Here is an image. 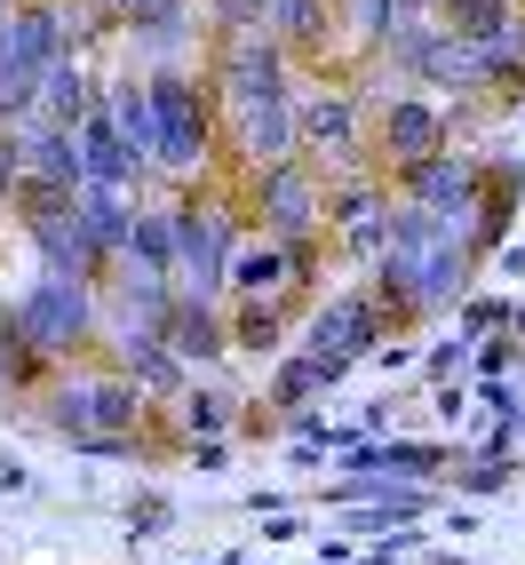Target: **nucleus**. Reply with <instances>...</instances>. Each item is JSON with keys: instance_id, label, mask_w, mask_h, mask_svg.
Wrapping results in <instances>:
<instances>
[{"instance_id": "obj_1", "label": "nucleus", "mask_w": 525, "mask_h": 565, "mask_svg": "<svg viewBox=\"0 0 525 565\" xmlns=\"http://www.w3.org/2000/svg\"><path fill=\"white\" fill-rule=\"evenodd\" d=\"M9 319L41 359H72V351H88L104 334V295L88 279H32L9 303Z\"/></svg>"}, {"instance_id": "obj_2", "label": "nucleus", "mask_w": 525, "mask_h": 565, "mask_svg": "<svg viewBox=\"0 0 525 565\" xmlns=\"http://www.w3.org/2000/svg\"><path fill=\"white\" fill-rule=\"evenodd\" d=\"M49 430L56 438H120L143 430V391L128 383L120 366L111 374H64L49 391Z\"/></svg>"}, {"instance_id": "obj_3", "label": "nucleus", "mask_w": 525, "mask_h": 565, "mask_svg": "<svg viewBox=\"0 0 525 565\" xmlns=\"http://www.w3.org/2000/svg\"><path fill=\"white\" fill-rule=\"evenodd\" d=\"M383 334H390V311L374 303V287H351V295H326V303L311 311L303 351L326 366V383H343V374H351L358 359L383 351Z\"/></svg>"}, {"instance_id": "obj_4", "label": "nucleus", "mask_w": 525, "mask_h": 565, "mask_svg": "<svg viewBox=\"0 0 525 565\" xmlns=\"http://www.w3.org/2000/svg\"><path fill=\"white\" fill-rule=\"evenodd\" d=\"M152 120H160V152H152V168H168V175H200V160H207V143H215V120H207V96H200V81L192 72H152Z\"/></svg>"}, {"instance_id": "obj_5", "label": "nucleus", "mask_w": 525, "mask_h": 565, "mask_svg": "<svg viewBox=\"0 0 525 565\" xmlns=\"http://www.w3.org/2000/svg\"><path fill=\"white\" fill-rule=\"evenodd\" d=\"M175 295H200L215 303L223 271H232V247H239V223L232 207H200V200H175Z\"/></svg>"}, {"instance_id": "obj_6", "label": "nucleus", "mask_w": 525, "mask_h": 565, "mask_svg": "<svg viewBox=\"0 0 525 565\" xmlns=\"http://www.w3.org/2000/svg\"><path fill=\"white\" fill-rule=\"evenodd\" d=\"M398 183H406V207H422V215H430V223H446L454 239H470V232H478V183H485V160H470V152H454V143H446L438 160L406 168Z\"/></svg>"}, {"instance_id": "obj_7", "label": "nucleus", "mask_w": 525, "mask_h": 565, "mask_svg": "<svg viewBox=\"0 0 525 565\" xmlns=\"http://www.w3.org/2000/svg\"><path fill=\"white\" fill-rule=\"evenodd\" d=\"M255 215H262V239H279V247H303V239H319V223H326L319 175H311L303 160L255 168Z\"/></svg>"}, {"instance_id": "obj_8", "label": "nucleus", "mask_w": 525, "mask_h": 565, "mask_svg": "<svg viewBox=\"0 0 525 565\" xmlns=\"http://www.w3.org/2000/svg\"><path fill=\"white\" fill-rule=\"evenodd\" d=\"M215 81H223V96H232V111H239V104H287V49H279L262 24H247V32L223 41Z\"/></svg>"}, {"instance_id": "obj_9", "label": "nucleus", "mask_w": 525, "mask_h": 565, "mask_svg": "<svg viewBox=\"0 0 525 565\" xmlns=\"http://www.w3.org/2000/svg\"><path fill=\"white\" fill-rule=\"evenodd\" d=\"M311 279V239L303 247H279V239H239L232 247V271L223 287L239 295V303H287V287Z\"/></svg>"}, {"instance_id": "obj_10", "label": "nucleus", "mask_w": 525, "mask_h": 565, "mask_svg": "<svg viewBox=\"0 0 525 565\" xmlns=\"http://www.w3.org/2000/svg\"><path fill=\"white\" fill-rule=\"evenodd\" d=\"M454 470V455L430 438H358L343 455V478H374V486H438Z\"/></svg>"}, {"instance_id": "obj_11", "label": "nucleus", "mask_w": 525, "mask_h": 565, "mask_svg": "<svg viewBox=\"0 0 525 565\" xmlns=\"http://www.w3.org/2000/svg\"><path fill=\"white\" fill-rule=\"evenodd\" d=\"M24 239H32V255H41L49 279H88V287L104 279V247L81 232V215H72V207H64V215H41V223H24Z\"/></svg>"}, {"instance_id": "obj_12", "label": "nucleus", "mask_w": 525, "mask_h": 565, "mask_svg": "<svg viewBox=\"0 0 525 565\" xmlns=\"http://www.w3.org/2000/svg\"><path fill=\"white\" fill-rule=\"evenodd\" d=\"M438 152H446V111L422 104V96H398V104L383 111V160L406 175V168H422V160H438Z\"/></svg>"}, {"instance_id": "obj_13", "label": "nucleus", "mask_w": 525, "mask_h": 565, "mask_svg": "<svg viewBox=\"0 0 525 565\" xmlns=\"http://www.w3.org/2000/svg\"><path fill=\"white\" fill-rule=\"evenodd\" d=\"M72 136H81V168H88V192H136V183L152 175V168H143V160L128 152V143H120V128H111V111H104V104H96V111H88V120L72 128Z\"/></svg>"}, {"instance_id": "obj_14", "label": "nucleus", "mask_w": 525, "mask_h": 565, "mask_svg": "<svg viewBox=\"0 0 525 565\" xmlns=\"http://www.w3.org/2000/svg\"><path fill=\"white\" fill-rule=\"evenodd\" d=\"M24 175L56 183V192L81 200L88 192V168H81V136L56 128V120H24Z\"/></svg>"}, {"instance_id": "obj_15", "label": "nucleus", "mask_w": 525, "mask_h": 565, "mask_svg": "<svg viewBox=\"0 0 525 565\" xmlns=\"http://www.w3.org/2000/svg\"><path fill=\"white\" fill-rule=\"evenodd\" d=\"M160 343H168L183 366H207V359L232 351V327H223V311L200 303V295H175V311H168V334H160Z\"/></svg>"}, {"instance_id": "obj_16", "label": "nucleus", "mask_w": 525, "mask_h": 565, "mask_svg": "<svg viewBox=\"0 0 525 565\" xmlns=\"http://www.w3.org/2000/svg\"><path fill=\"white\" fill-rule=\"evenodd\" d=\"M294 143H303V128H294V96L287 104H239V160L247 168L294 160Z\"/></svg>"}, {"instance_id": "obj_17", "label": "nucleus", "mask_w": 525, "mask_h": 565, "mask_svg": "<svg viewBox=\"0 0 525 565\" xmlns=\"http://www.w3.org/2000/svg\"><path fill=\"white\" fill-rule=\"evenodd\" d=\"M326 223L343 232L351 255L374 263V255H383V239H390V200L374 192V183H351V192H334V200H326Z\"/></svg>"}, {"instance_id": "obj_18", "label": "nucleus", "mask_w": 525, "mask_h": 565, "mask_svg": "<svg viewBox=\"0 0 525 565\" xmlns=\"http://www.w3.org/2000/svg\"><path fill=\"white\" fill-rule=\"evenodd\" d=\"M294 128H303L311 152L326 160H351L358 152V104L351 96H311V104H294Z\"/></svg>"}, {"instance_id": "obj_19", "label": "nucleus", "mask_w": 525, "mask_h": 565, "mask_svg": "<svg viewBox=\"0 0 525 565\" xmlns=\"http://www.w3.org/2000/svg\"><path fill=\"white\" fill-rule=\"evenodd\" d=\"M88 111H96V81H88V64H81V56H56V64L41 72V111H32V120L81 128Z\"/></svg>"}, {"instance_id": "obj_20", "label": "nucleus", "mask_w": 525, "mask_h": 565, "mask_svg": "<svg viewBox=\"0 0 525 565\" xmlns=\"http://www.w3.org/2000/svg\"><path fill=\"white\" fill-rule=\"evenodd\" d=\"M96 104L111 111V128H120V143H128V152H136L143 168H152V152H160V120H152V88H143V81H111V88H104Z\"/></svg>"}, {"instance_id": "obj_21", "label": "nucleus", "mask_w": 525, "mask_h": 565, "mask_svg": "<svg viewBox=\"0 0 525 565\" xmlns=\"http://www.w3.org/2000/svg\"><path fill=\"white\" fill-rule=\"evenodd\" d=\"M120 374L143 398H183V383H192V366H183L168 343H120Z\"/></svg>"}, {"instance_id": "obj_22", "label": "nucleus", "mask_w": 525, "mask_h": 565, "mask_svg": "<svg viewBox=\"0 0 525 565\" xmlns=\"http://www.w3.org/2000/svg\"><path fill=\"white\" fill-rule=\"evenodd\" d=\"M72 215H81V232L104 247V263H120V247H128V232H136L128 192H81V200H72Z\"/></svg>"}, {"instance_id": "obj_23", "label": "nucleus", "mask_w": 525, "mask_h": 565, "mask_svg": "<svg viewBox=\"0 0 525 565\" xmlns=\"http://www.w3.org/2000/svg\"><path fill=\"white\" fill-rule=\"evenodd\" d=\"M111 24H128L136 41H152V49H175L183 32H192V17H183V0H104Z\"/></svg>"}, {"instance_id": "obj_24", "label": "nucleus", "mask_w": 525, "mask_h": 565, "mask_svg": "<svg viewBox=\"0 0 525 565\" xmlns=\"http://www.w3.org/2000/svg\"><path fill=\"white\" fill-rule=\"evenodd\" d=\"M438 9H446V32H454L462 49H494L502 32H517L510 0H438Z\"/></svg>"}, {"instance_id": "obj_25", "label": "nucleus", "mask_w": 525, "mask_h": 565, "mask_svg": "<svg viewBox=\"0 0 525 565\" xmlns=\"http://www.w3.org/2000/svg\"><path fill=\"white\" fill-rule=\"evenodd\" d=\"M262 32L279 49H326V0H262Z\"/></svg>"}, {"instance_id": "obj_26", "label": "nucleus", "mask_w": 525, "mask_h": 565, "mask_svg": "<svg viewBox=\"0 0 525 565\" xmlns=\"http://www.w3.org/2000/svg\"><path fill=\"white\" fill-rule=\"evenodd\" d=\"M120 263H128V271H152V279H175V215H168V207H160V215H136Z\"/></svg>"}, {"instance_id": "obj_27", "label": "nucleus", "mask_w": 525, "mask_h": 565, "mask_svg": "<svg viewBox=\"0 0 525 565\" xmlns=\"http://www.w3.org/2000/svg\"><path fill=\"white\" fill-rule=\"evenodd\" d=\"M326 391V366L311 359V351H294V359H279V374H271V414H311V398Z\"/></svg>"}, {"instance_id": "obj_28", "label": "nucleus", "mask_w": 525, "mask_h": 565, "mask_svg": "<svg viewBox=\"0 0 525 565\" xmlns=\"http://www.w3.org/2000/svg\"><path fill=\"white\" fill-rule=\"evenodd\" d=\"M223 430H232V391L183 383V398H175V438L192 446V438H223Z\"/></svg>"}, {"instance_id": "obj_29", "label": "nucleus", "mask_w": 525, "mask_h": 565, "mask_svg": "<svg viewBox=\"0 0 525 565\" xmlns=\"http://www.w3.org/2000/svg\"><path fill=\"white\" fill-rule=\"evenodd\" d=\"M223 327H232V351H255V359H271L287 343V311L279 303H239Z\"/></svg>"}, {"instance_id": "obj_30", "label": "nucleus", "mask_w": 525, "mask_h": 565, "mask_svg": "<svg viewBox=\"0 0 525 565\" xmlns=\"http://www.w3.org/2000/svg\"><path fill=\"white\" fill-rule=\"evenodd\" d=\"M517 478V462H510V446H478V455L470 462H454V486H462V494H502V486Z\"/></svg>"}, {"instance_id": "obj_31", "label": "nucleus", "mask_w": 525, "mask_h": 565, "mask_svg": "<svg viewBox=\"0 0 525 565\" xmlns=\"http://www.w3.org/2000/svg\"><path fill=\"white\" fill-rule=\"evenodd\" d=\"M41 366H49V359H41V351H32L24 334H17V319H9V311H0V383H9V391H24V383H41Z\"/></svg>"}, {"instance_id": "obj_32", "label": "nucleus", "mask_w": 525, "mask_h": 565, "mask_svg": "<svg viewBox=\"0 0 525 565\" xmlns=\"http://www.w3.org/2000/svg\"><path fill=\"white\" fill-rule=\"evenodd\" d=\"M517 295H462V334H485V327H510Z\"/></svg>"}, {"instance_id": "obj_33", "label": "nucleus", "mask_w": 525, "mask_h": 565, "mask_svg": "<svg viewBox=\"0 0 525 565\" xmlns=\"http://www.w3.org/2000/svg\"><path fill=\"white\" fill-rule=\"evenodd\" d=\"M168 525H175V502L168 494H136L128 502V534H168Z\"/></svg>"}, {"instance_id": "obj_34", "label": "nucleus", "mask_w": 525, "mask_h": 565, "mask_svg": "<svg viewBox=\"0 0 525 565\" xmlns=\"http://www.w3.org/2000/svg\"><path fill=\"white\" fill-rule=\"evenodd\" d=\"M422 542H430V534H422V525H398V534H390V542H383V550H366V557H358V565H406V557H415V550H422Z\"/></svg>"}, {"instance_id": "obj_35", "label": "nucleus", "mask_w": 525, "mask_h": 565, "mask_svg": "<svg viewBox=\"0 0 525 565\" xmlns=\"http://www.w3.org/2000/svg\"><path fill=\"white\" fill-rule=\"evenodd\" d=\"M24 183V128H0V200Z\"/></svg>"}, {"instance_id": "obj_36", "label": "nucleus", "mask_w": 525, "mask_h": 565, "mask_svg": "<svg viewBox=\"0 0 525 565\" xmlns=\"http://www.w3.org/2000/svg\"><path fill=\"white\" fill-rule=\"evenodd\" d=\"M183 462H192L200 478H215V470H232V446H223V438H192V446H183Z\"/></svg>"}, {"instance_id": "obj_37", "label": "nucleus", "mask_w": 525, "mask_h": 565, "mask_svg": "<svg viewBox=\"0 0 525 565\" xmlns=\"http://www.w3.org/2000/svg\"><path fill=\"white\" fill-rule=\"evenodd\" d=\"M72 455H88V462H120V455H136V430H120V438H72Z\"/></svg>"}, {"instance_id": "obj_38", "label": "nucleus", "mask_w": 525, "mask_h": 565, "mask_svg": "<svg viewBox=\"0 0 525 565\" xmlns=\"http://www.w3.org/2000/svg\"><path fill=\"white\" fill-rule=\"evenodd\" d=\"M215 17L232 32H247V24H262V0H215Z\"/></svg>"}, {"instance_id": "obj_39", "label": "nucleus", "mask_w": 525, "mask_h": 565, "mask_svg": "<svg viewBox=\"0 0 525 565\" xmlns=\"http://www.w3.org/2000/svg\"><path fill=\"white\" fill-rule=\"evenodd\" d=\"M494 263H502V271H510V279H525V239H517V247H502Z\"/></svg>"}, {"instance_id": "obj_40", "label": "nucleus", "mask_w": 525, "mask_h": 565, "mask_svg": "<svg viewBox=\"0 0 525 565\" xmlns=\"http://www.w3.org/2000/svg\"><path fill=\"white\" fill-rule=\"evenodd\" d=\"M422 9H430V0H398V24H415Z\"/></svg>"}, {"instance_id": "obj_41", "label": "nucleus", "mask_w": 525, "mask_h": 565, "mask_svg": "<svg viewBox=\"0 0 525 565\" xmlns=\"http://www.w3.org/2000/svg\"><path fill=\"white\" fill-rule=\"evenodd\" d=\"M232 565H247V557H232ZM262 565H271V557H262Z\"/></svg>"}, {"instance_id": "obj_42", "label": "nucleus", "mask_w": 525, "mask_h": 565, "mask_svg": "<svg viewBox=\"0 0 525 565\" xmlns=\"http://www.w3.org/2000/svg\"><path fill=\"white\" fill-rule=\"evenodd\" d=\"M207 565H232V557H207Z\"/></svg>"}, {"instance_id": "obj_43", "label": "nucleus", "mask_w": 525, "mask_h": 565, "mask_svg": "<svg viewBox=\"0 0 525 565\" xmlns=\"http://www.w3.org/2000/svg\"><path fill=\"white\" fill-rule=\"evenodd\" d=\"M0 17H9V0H0Z\"/></svg>"}]
</instances>
